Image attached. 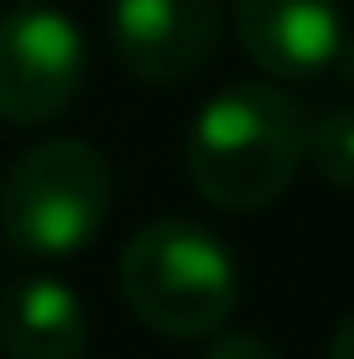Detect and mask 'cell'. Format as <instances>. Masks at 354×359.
<instances>
[{
  "label": "cell",
  "instance_id": "6da1fadb",
  "mask_svg": "<svg viewBox=\"0 0 354 359\" xmlns=\"http://www.w3.org/2000/svg\"><path fill=\"white\" fill-rule=\"evenodd\" d=\"M308 115L276 83H229L188 130V177L214 208L255 214L308 162Z\"/></svg>",
  "mask_w": 354,
  "mask_h": 359
},
{
  "label": "cell",
  "instance_id": "7a4b0ae2",
  "mask_svg": "<svg viewBox=\"0 0 354 359\" xmlns=\"http://www.w3.org/2000/svg\"><path fill=\"white\" fill-rule=\"evenodd\" d=\"M120 292L151 333L209 339L240 302V266L203 224L156 219L120 255Z\"/></svg>",
  "mask_w": 354,
  "mask_h": 359
},
{
  "label": "cell",
  "instance_id": "3957f363",
  "mask_svg": "<svg viewBox=\"0 0 354 359\" xmlns=\"http://www.w3.org/2000/svg\"><path fill=\"white\" fill-rule=\"evenodd\" d=\"M115 203V172L89 141H42L6 172L0 229L16 250L73 255L104 229Z\"/></svg>",
  "mask_w": 354,
  "mask_h": 359
},
{
  "label": "cell",
  "instance_id": "277c9868",
  "mask_svg": "<svg viewBox=\"0 0 354 359\" xmlns=\"http://www.w3.org/2000/svg\"><path fill=\"white\" fill-rule=\"evenodd\" d=\"M83 89V32L53 6L0 16V120L47 126Z\"/></svg>",
  "mask_w": 354,
  "mask_h": 359
},
{
  "label": "cell",
  "instance_id": "5b68a950",
  "mask_svg": "<svg viewBox=\"0 0 354 359\" xmlns=\"http://www.w3.org/2000/svg\"><path fill=\"white\" fill-rule=\"evenodd\" d=\"M109 42L141 83H182L219 47V0H115Z\"/></svg>",
  "mask_w": 354,
  "mask_h": 359
},
{
  "label": "cell",
  "instance_id": "8992f818",
  "mask_svg": "<svg viewBox=\"0 0 354 359\" xmlns=\"http://www.w3.org/2000/svg\"><path fill=\"white\" fill-rule=\"evenodd\" d=\"M235 36L276 79H313L344 47L339 0H235Z\"/></svg>",
  "mask_w": 354,
  "mask_h": 359
},
{
  "label": "cell",
  "instance_id": "52a82bcc",
  "mask_svg": "<svg viewBox=\"0 0 354 359\" xmlns=\"http://www.w3.org/2000/svg\"><path fill=\"white\" fill-rule=\"evenodd\" d=\"M89 323L79 292L57 276H21L0 297V349L6 359H83Z\"/></svg>",
  "mask_w": 354,
  "mask_h": 359
},
{
  "label": "cell",
  "instance_id": "ba28073f",
  "mask_svg": "<svg viewBox=\"0 0 354 359\" xmlns=\"http://www.w3.org/2000/svg\"><path fill=\"white\" fill-rule=\"evenodd\" d=\"M308 162L318 167L323 182L354 193V104L349 109H328L318 126L308 130Z\"/></svg>",
  "mask_w": 354,
  "mask_h": 359
},
{
  "label": "cell",
  "instance_id": "9c48e42d",
  "mask_svg": "<svg viewBox=\"0 0 354 359\" xmlns=\"http://www.w3.org/2000/svg\"><path fill=\"white\" fill-rule=\"evenodd\" d=\"M203 359H282V354L250 328H219V333H209Z\"/></svg>",
  "mask_w": 354,
  "mask_h": 359
},
{
  "label": "cell",
  "instance_id": "30bf717a",
  "mask_svg": "<svg viewBox=\"0 0 354 359\" xmlns=\"http://www.w3.org/2000/svg\"><path fill=\"white\" fill-rule=\"evenodd\" d=\"M328 359H354V313L339 323V333H334V344H328Z\"/></svg>",
  "mask_w": 354,
  "mask_h": 359
},
{
  "label": "cell",
  "instance_id": "8fae6325",
  "mask_svg": "<svg viewBox=\"0 0 354 359\" xmlns=\"http://www.w3.org/2000/svg\"><path fill=\"white\" fill-rule=\"evenodd\" d=\"M339 68H344V79H349V89H354V42L339 47Z\"/></svg>",
  "mask_w": 354,
  "mask_h": 359
},
{
  "label": "cell",
  "instance_id": "7c38bea8",
  "mask_svg": "<svg viewBox=\"0 0 354 359\" xmlns=\"http://www.w3.org/2000/svg\"><path fill=\"white\" fill-rule=\"evenodd\" d=\"M16 6H47V0H16Z\"/></svg>",
  "mask_w": 354,
  "mask_h": 359
}]
</instances>
